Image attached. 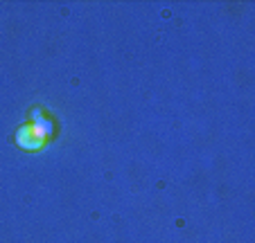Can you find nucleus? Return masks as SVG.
Instances as JSON below:
<instances>
[{
    "label": "nucleus",
    "mask_w": 255,
    "mask_h": 243,
    "mask_svg": "<svg viewBox=\"0 0 255 243\" xmlns=\"http://www.w3.org/2000/svg\"><path fill=\"white\" fill-rule=\"evenodd\" d=\"M32 119H34L32 124H36V126H39V129L43 131V133L48 135V138H50V135H52V129H54V126H52V122H50V119H45V117H43V113H41L39 108H34V110H32Z\"/></svg>",
    "instance_id": "nucleus-2"
},
{
    "label": "nucleus",
    "mask_w": 255,
    "mask_h": 243,
    "mask_svg": "<svg viewBox=\"0 0 255 243\" xmlns=\"http://www.w3.org/2000/svg\"><path fill=\"white\" fill-rule=\"evenodd\" d=\"M45 142H48V135L36 124H25L16 131V144L25 151H39V149H43Z\"/></svg>",
    "instance_id": "nucleus-1"
}]
</instances>
